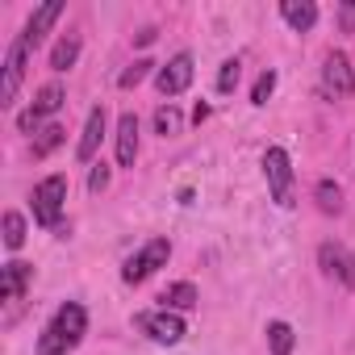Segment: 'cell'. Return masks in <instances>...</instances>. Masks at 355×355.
<instances>
[{"label":"cell","instance_id":"cell-1","mask_svg":"<svg viewBox=\"0 0 355 355\" xmlns=\"http://www.w3.org/2000/svg\"><path fill=\"white\" fill-rule=\"evenodd\" d=\"M84 330H88L84 305H80V301L59 305V313H55V318L46 322V330L38 334V355H67V351H76L80 338H84Z\"/></svg>","mask_w":355,"mask_h":355},{"label":"cell","instance_id":"cell-5","mask_svg":"<svg viewBox=\"0 0 355 355\" xmlns=\"http://www.w3.org/2000/svg\"><path fill=\"white\" fill-rule=\"evenodd\" d=\"M134 326H138V330H146V334H150L155 343H167V347L184 338V318H180V313H171V309L138 313V318H134Z\"/></svg>","mask_w":355,"mask_h":355},{"label":"cell","instance_id":"cell-23","mask_svg":"<svg viewBox=\"0 0 355 355\" xmlns=\"http://www.w3.org/2000/svg\"><path fill=\"white\" fill-rule=\"evenodd\" d=\"M239 76H243V63L239 59H226L222 71H218V92H234L239 88Z\"/></svg>","mask_w":355,"mask_h":355},{"label":"cell","instance_id":"cell-10","mask_svg":"<svg viewBox=\"0 0 355 355\" xmlns=\"http://www.w3.org/2000/svg\"><path fill=\"white\" fill-rule=\"evenodd\" d=\"M30 280H34L30 263H5V268H0V293H5V301H21Z\"/></svg>","mask_w":355,"mask_h":355},{"label":"cell","instance_id":"cell-3","mask_svg":"<svg viewBox=\"0 0 355 355\" xmlns=\"http://www.w3.org/2000/svg\"><path fill=\"white\" fill-rule=\"evenodd\" d=\"M63 201H67V175H46V180L34 189V222L38 226H59V214H63Z\"/></svg>","mask_w":355,"mask_h":355},{"label":"cell","instance_id":"cell-13","mask_svg":"<svg viewBox=\"0 0 355 355\" xmlns=\"http://www.w3.org/2000/svg\"><path fill=\"white\" fill-rule=\"evenodd\" d=\"M59 13H63V5H59V0H46V5H42L34 17H30V26H26V42H30V46H38V42L46 38V30L59 21Z\"/></svg>","mask_w":355,"mask_h":355},{"label":"cell","instance_id":"cell-19","mask_svg":"<svg viewBox=\"0 0 355 355\" xmlns=\"http://www.w3.org/2000/svg\"><path fill=\"white\" fill-rule=\"evenodd\" d=\"M268 347H272V355H293V326L288 322H272L268 326Z\"/></svg>","mask_w":355,"mask_h":355},{"label":"cell","instance_id":"cell-16","mask_svg":"<svg viewBox=\"0 0 355 355\" xmlns=\"http://www.w3.org/2000/svg\"><path fill=\"white\" fill-rule=\"evenodd\" d=\"M30 109H34V117H38V121H42V117H51V113H59V109H63V88H59V84H46V88L34 96V105H30Z\"/></svg>","mask_w":355,"mask_h":355},{"label":"cell","instance_id":"cell-12","mask_svg":"<svg viewBox=\"0 0 355 355\" xmlns=\"http://www.w3.org/2000/svg\"><path fill=\"white\" fill-rule=\"evenodd\" d=\"M134 159H138V117L121 113V121H117V163L134 167Z\"/></svg>","mask_w":355,"mask_h":355},{"label":"cell","instance_id":"cell-11","mask_svg":"<svg viewBox=\"0 0 355 355\" xmlns=\"http://www.w3.org/2000/svg\"><path fill=\"white\" fill-rule=\"evenodd\" d=\"M105 125H109V113H105V109H92V113H88V125H84V138H80V146H76V159H80V163H88V159L96 155V146H101V138H105Z\"/></svg>","mask_w":355,"mask_h":355},{"label":"cell","instance_id":"cell-29","mask_svg":"<svg viewBox=\"0 0 355 355\" xmlns=\"http://www.w3.org/2000/svg\"><path fill=\"white\" fill-rule=\"evenodd\" d=\"M205 117H209V105H197V109H193V121H197V125H201V121H205Z\"/></svg>","mask_w":355,"mask_h":355},{"label":"cell","instance_id":"cell-2","mask_svg":"<svg viewBox=\"0 0 355 355\" xmlns=\"http://www.w3.org/2000/svg\"><path fill=\"white\" fill-rule=\"evenodd\" d=\"M263 175H268L272 201L280 209H288L293 205V163H288V150L284 146H268L263 150Z\"/></svg>","mask_w":355,"mask_h":355},{"label":"cell","instance_id":"cell-22","mask_svg":"<svg viewBox=\"0 0 355 355\" xmlns=\"http://www.w3.org/2000/svg\"><path fill=\"white\" fill-rule=\"evenodd\" d=\"M155 130H159L163 138H171V134H180V109H175V105H163V109L155 113Z\"/></svg>","mask_w":355,"mask_h":355},{"label":"cell","instance_id":"cell-6","mask_svg":"<svg viewBox=\"0 0 355 355\" xmlns=\"http://www.w3.org/2000/svg\"><path fill=\"white\" fill-rule=\"evenodd\" d=\"M26 55H30V42H26V34L9 46V55H5V80H0V105H13L17 101V88H21V76H26Z\"/></svg>","mask_w":355,"mask_h":355},{"label":"cell","instance_id":"cell-17","mask_svg":"<svg viewBox=\"0 0 355 355\" xmlns=\"http://www.w3.org/2000/svg\"><path fill=\"white\" fill-rule=\"evenodd\" d=\"M313 197H318V209H322V214H338V209H343V189H338L334 180H318Z\"/></svg>","mask_w":355,"mask_h":355},{"label":"cell","instance_id":"cell-14","mask_svg":"<svg viewBox=\"0 0 355 355\" xmlns=\"http://www.w3.org/2000/svg\"><path fill=\"white\" fill-rule=\"evenodd\" d=\"M280 17L301 34V30H313V21H318V5H313V0H284V5H280Z\"/></svg>","mask_w":355,"mask_h":355},{"label":"cell","instance_id":"cell-28","mask_svg":"<svg viewBox=\"0 0 355 355\" xmlns=\"http://www.w3.org/2000/svg\"><path fill=\"white\" fill-rule=\"evenodd\" d=\"M343 26H347V30H355V5H347V9H343Z\"/></svg>","mask_w":355,"mask_h":355},{"label":"cell","instance_id":"cell-21","mask_svg":"<svg viewBox=\"0 0 355 355\" xmlns=\"http://www.w3.org/2000/svg\"><path fill=\"white\" fill-rule=\"evenodd\" d=\"M21 243H26V218L9 209V214H5V247H9V251H17Z\"/></svg>","mask_w":355,"mask_h":355},{"label":"cell","instance_id":"cell-24","mask_svg":"<svg viewBox=\"0 0 355 355\" xmlns=\"http://www.w3.org/2000/svg\"><path fill=\"white\" fill-rule=\"evenodd\" d=\"M150 67H155L150 59H138L134 67H125V71H121V80H117V84H121V88H138V84L150 76Z\"/></svg>","mask_w":355,"mask_h":355},{"label":"cell","instance_id":"cell-4","mask_svg":"<svg viewBox=\"0 0 355 355\" xmlns=\"http://www.w3.org/2000/svg\"><path fill=\"white\" fill-rule=\"evenodd\" d=\"M167 255H171V243H167V239H150L138 255H130V259H125L121 280H125V284H142L155 268H167Z\"/></svg>","mask_w":355,"mask_h":355},{"label":"cell","instance_id":"cell-26","mask_svg":"<svg viewBox=\"0 0 355 355\" xmlns=\"http://www.w3.org/2000/svg\"><path fill=\"white\" fill-rule=\"evenodd\" d=\"M88 189H92V193H105V189H109V167H105V163H96V167H92Z\"/></svg>","mask_w":355,"mask_h":355},{"label":"cell","instance_id":"cell-18","mask_svg":"<svg viewBox=\"0 0 355 355\" xmlns=\"http://www.w3.org/2000/svg\"><path fill=\"white\" fill-rule=\"evenodd\" d=\"M76 59H80V38H59V46L51 51V67L55 71H67Z\"/></svg>","mask_w":355,"mask_h":355},{"label":"cell","instance_id":"cell-27","mask_svg":"<svg viewBox=\"0 0 355 355\" xmlns=\"http://www.w3.org/2000/svg\"><path fill=\"white\" fill-rule=\"evenodd\" d=\"M34 125H38V117H34V109H26L21 113V130H34Z\"/></svg>","mask_w":355,"mask_h":355},{"label":"cell","instance_id":"cell-8","mask_svg":"<svg viewBox=\"0 0 355 355\" xmlns=\"http://www.w3.org/2000/svg\"><path fill=\"white\" fill-rule=\"evenodd\" d=\"M322 84H326V92H334V96H351V92H355V71H351V63H347V55H343V51L326 55Z\"/></svg>","mask_w":355,"mask_h":355},{"label":"cell","instance_id":"cell-15","mask_svg":"<svg viewBox=\"0 0 355 355\" xmlns=\"http://www.w3.org/2000/svg\"><path fill=\"white\" fill-rule=\"evenodd\" d=\"M159 301H163V309H193L201 297H197V288L189 280H180V284H167V293Z\"/></svg>","mask_w":355,"mask_h":355},{"label":"cell","instance_id":"cell-20","mask_svg":"<svg viewBox=\"0 0 355 355\" xmlns=\"http://www.w3.org/2000/svg\"><path fill=\"white\" fill-rule=\"evenodd\" d=\"M59 142H63V125H55V121H51V125H42V130H38V138H34V159H46Z\"/></svg>","mask_w":355,"mask_h":355},{"label":"cell","instance_id":"cell-25","mask_svg":"<svg viewBox=\"0 0 355 355\" xmlns=\"http://www.w3.org/2000/svg\"><path fill=\"white\" fill-rule=\"evenodd\" d=\"M272 92H276V71H263V76L255 80V88H251V105H268Z\"/></svg>","mask_w":355,"mask_h":355},{"label":"cell","instance_id":"cell-7","mask_svg":"<svg viewBox=\"0 0 355 355\" xmlns=\"http://www.w3.org/2000/svg\"><path fill=\"white\" fill-rule=\"evenodd\" d=\"M193 55H175L167 67H159V76H155V84H159V92L163 96H180L189 84H193Z\"/></svg>","mask_w":355,"mask_h":355},{"label":"cell","instance_id":"cell-9","mask_svg":"<svg viewBox=\"0 0 355 355\" xmlns=\"http://www.w3.org/2000/svg\"><path fill=\"white\" fill-rule=\"evenodd\" d=\"M318 263H322V272H326V276H338L343 284H351V288H355V259H351L347 251H338V247L322 243V247H318Z\"/></svg>","mask_w":355,"mask_h":355}]
</instances>
